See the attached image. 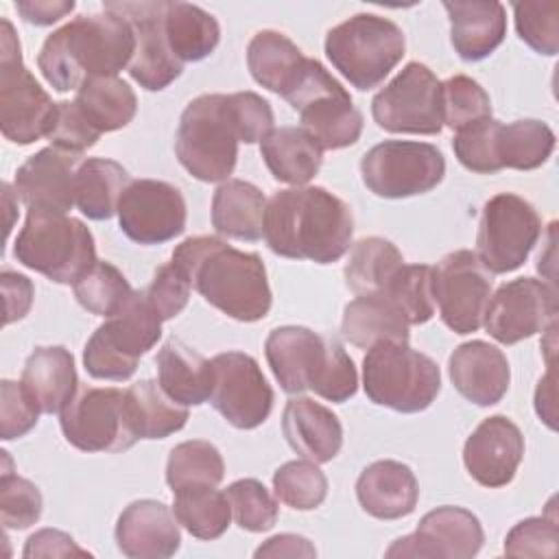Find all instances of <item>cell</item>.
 Segmentation results:
<instances>
[{
	"label": "cell",
	"mask_w": 559,
	"mask_h": 559,
	"mask_svg": "<svg viewBox=\"0 0 559 559\" xmlns=\"http://www.w3.org/2000/svg\"><path fill=\"white\" fill-rule=\"evenodd\" d=\"M352 236V207L321 186L286 188L266 201L264 240L282 258L332 264L349 251Z\"/></svg>",
	"instance_id": "6da1fadb"
},
{
	"label": "cell",
	"mask_w": 559,
	"mask_h": 559,
	"mask_svg": "<svg viewBox=\"0 0 559 559\" xmlns=\"http://www.w3.org/2000/svg\"><path fill=\"white\" fill-rule=\"evenodd\" d=\"M170 262L223 314L245 323L269 314L273 299L258 253L240 251L218 236H192L175 247Z\"/></svg>",
	"instance_id": "7a4b0ae2"
},
{
	"label": "cell",
	"mask_w": 559,
	"mask_h": 559,
	"mask_svg": "<svg viewBox=\"0 0 559 559\" xmlns=\"http://www.w3.org/2000/svg\"><path fill=\"white\" fill-rule=\"evenodd\" d=\"M135 52V31L127 17L111 11L76 15L50 33L37 55V66L55 92L79 90L92 76H116L129 68Z\"/></svg>",
	"instance_id": "3957f363"
},
{
	"label": "cell",
	"mask_w": 559,
	"mask_h": 559,
	"mask_svg": "<svg viewBox=\"0 0 559 559\" xmlns=\"http://www.w3.org/2000/svg\"><path fill=\"white\" fill-rule=\"evenodd\" d=\"M264 354L275 380L290 395L314 391L328 402L343 404L358 391L354 360L334 336L304 325H282L266 336Z\"/></svg>",
	"instance_id": "277c9868"
},
{
	"label": "cell",
	"mask_w": 559,
	"mask_h": 559,
	"mask_svg": "<svg viewBox=\"0 0 559 559\" xmlns=\"http://www.w3.org/2000/svg\"><path fill=\"white\" fill-rule=\"evenodd\" d=\"M13 255L50 282L74 284L96 262V245L83 221L66 212L28 207Z\"/></svg>",
	"instance_id": "5b68a950"
},
{
	"label": "cell",
	"mask_w": 559,
	"mask_h": 559,
	"mask_svg": "<svg viewBox=\"0 0 559 559\" xmlns=\"http://www.w3.org/2000/svg\"><path fill=\"white\" fill-rule=\"evenodd\" d=\"M367 397L397 413L426 411L441 391L437 362L404 341H378L362 358Z\"/></svg>",
	"instance_id": "8992f818"
},
{
	"label": "cell",
	"mask_w": 559,
	"mask_h": 559,
	"mask_svg": "<svg viewBox=\"0 0 559 559\" xmlns=\"http://www.w3.org/2000/svg\"><path fill=\"white\" fill-rule=\"evenodd\" d=\"M238 131L227 94H201L179 118L175 153L179 164L199 181H227L238 159Z\"/></svg>",
	"instance_id": "52a82bcc"
},
{
	"label": "cell",
	"mask_w": 559,
	"mask_h": 559,
	"mask_svg": "<svg viewBox=\"0 0 559 559\" xmlns=\"http://www.w3.org/2000/svg\"><path fill=\"white\" fill-rule=\"evenodd\" d=\"M404 50L402 28L376 13H356L325 35L330 63L360 92L378 87L402 61Z\"/></svg>",
	"instance_id": "ba28073f"
},
{
	"label": "cell",
	"mask_w": 559,
	"mask_h": 559,
	"mask_svg": "<svg viewBox=\"0 0 559 559\" xmlns=\"http://www.w3.org/2000/svg\"><path fill=\"white\" fill-rule=\"evenodd\" d=\"M159 336V314L148 304L144 290H133L87 338L83 349L85 371L96 380H129L135 373L140 356L153 349Z\"/></svg>",
	"instance_id": "9c48e42d"
},
{
	"label": "cell",
	"mask_w": 559,
	"mask_h": 559,
	"mask_svg": "<svg viewBox=\"0 0 559 559\" xmlns=\"http://www.w3.org/2000/svg\"><path fill=\"white\" fill-rule=\"evenodd\" d=\"M284 98L299 114L306 129L325 151H338L358 142L362 114L349 92L317 59L306 57Z\"/></svg>",
	"instance_id": "30bf717a"
},
{
	"label": "cell",
	"mask_w": 559,
	"mask_h": 559,
	"mask_svg": "<svg viewBox=\"0 0 559 559\" xmlns=\"http://www.w3.org/2000/svg\"><path fill=\"white\" fill-rule=\"evenodd\" d=\"M0 31V129L13 144H33L48 138L57 103L37 83L22 61L20 39L7 17Z\"/></svg>",
	"instance_id": "8fae6325"
},
{
	"label": "cell",
	"mask_w": 559,
	"mask_h": 559,
	"mask_svg": "<svg viewBox=\"0 0 559 559\" xmlns=\"http://www.w3.org/2000/svg\"><path fill=\"white\" fill-rule=\"evenodd\" d=\"M362 183L382 199H408L437 188L445 175L443 153L428 142L386 140L360 159Z\"/></svg>",
	"instance_id": "7c38bea8"
},
{
	"label": "cell",
	"mask_w": 559,
	"mask_h": 559,
	"mask_svg": "<svg viewBox=\"0 0 559 559\" xmlns=\"http://www.w3.org/2000/svg\"><path fill=\"white\" fill-rule=\"evenodd\" d=\"M539 236L537 210L513 192H500L483 205L474 253L489 273H511L526 262Z\"/></svg>",
	"instance_id": "4fadbf2b"
},
{
	"label": "cell",
	"mask_w": 559,
	"mask_h": 559,
	"mask_svg": "<svg viewBox=\"0 0 559 559\" xmlns=\"http://www.w3.org/2000/svg\"><path fill=\"white\" fill-rule=\"evenodd\" d=\"M376 124L389 133L437 135L443 129L441 81L419 63H406L371 100Z\"/></svg>",
	"instance_id": "5bb4252c"
},
{
	"label": "cell",
	"mask_w": 559,
	"mask_h": 559,
	"mask_svg": "<svg viewBox=\"0 0 559 559\" xmlns=\"http://www.w3.org/2000/svg\"><path fill=\"white\" fill-rule=\"evenodd\" d=\"M66 441L83 452H124L138 437L129 426L124 391L81 386L59 413Z\"/></svg>",
	"instance_id": "9a60e30c"
},
{
	"label": "cell",
	"mask_w": 559,
	"mask_h": 559,
	"mask_svg": "<svg viewBox=\"0 0 559 559\" xmlns=\"http://www.w3.org/2000/svg\"><path fill=\"white\" fill-rule=\"evenodd\" d=\"M491 275L469 249H456L432 266L435 306L454 334H472L483 325L491 297Z\"/></svg>",
	"instance_id": "2e32d148"
},
{
	"label": "cell",
	"mask_w": 559,
	"mask_h": 559,
	"mask_svg": "<svg viewBox=\"0 0 559 559\" xmlns=\"http://www.w3.org/2000/svg\"><path fill=\"white\" fill-rule=\"evenodd\" d=\"M210 404L240 430L262 426L273 408V389L258 360L245 352H223L212 360Z\"/></svg>",
	"instance_id": "e0dca14e"
},
{
	"label": "cell",
	"mask_w": 559,
	"mask_h": 559,
	"mask_svg": "<svg viewBox=\"0 0 559 559\" xmlns=\"http://www.w3.org/2000/svg\"><path fill=\"white\" fill-rule=\"evenodd\" d=\"M557 293L535 277L504 282L487 301L483 325L491 338L504 345L520 343L555 323Z\"/></svg>",
	"instance_id": "ac0fdd59"
},
{
	"label": "cell",
	"mask_w": 559,
	"mask_h": 559,
	"mask_svg": "<svg viewBox=\"0 0 559 559\" xmlns=\"http://www.w3.org/2000/svg\"><path fill=\"white\" fill-rule=\"evenodd\" d=\"M122 234L138 245H162L183 234L186 199L168 181L131 179L118 203Z\"/></svg>",
	"instance_id": "d6986e66"
},
{
	"label": "cell",
	"mask_w": 559,
	"mask_h": 559,
	"mask_svg": "<svg viewBox=\"0 0 559 559\" xmlns=\"http://www.w3.org/2000/svg\"><path fill=\"white\" fill-rule=\"evenodd\" d=\"M164 0L153 2H105V11L127 17L135 31V52L129 63V74L140 87L159 92L168 87L183 70V63L168 46L164 31Z\"/></svg>",
	"instance_id": "ffe728a7"
},
{
	"label": "cell",
	"mask_w": 559,
	"mask_h": 559,
	"mask_svg": "<svg viewBox=\"0 0 559 559\" xmlns=\"http://www.w3.org/2000/svg\"><path fill=\"white\" fill-rule=\"evenodd\" d=\"M485 542L480 520L463 507H437L428 511L413 535L400 537L386 557H445L469 559Z\"/></svg>",
	"instance_id": "44dd1931"
},
{
	"label": "cell",
	"mask_w": 559,
	"mask_h": 559,
	"mask_svg": "<svg viewBox=\"0 0 559 559\" xmlns=\"http://www.w3.org/2000/svg\"><path fill=\"white\" fill-rule=\"evenodd\" d=\"M524 456V437L507 415L483 419L463 445L467 474L483 487L496 489L513 480Z\"/></svg>",
	"instance_id": "7402d4cb"
},
{
	"label": "cell",
	"mask_w": 559,
	"mask_h": 559,
	"mask_svg": "<svg viewBox=\"0 0 559 559\" xmlns=\"http://www.w3.org/2000/svg\"><path fill=\"white\" fill-rule=\"evenodd\" d=\"M81 155L46 146L15 173V194L28 207L68 212L74 205V177Z\"/></svg>",
	"instance_id": "603a6c76"
},
{
	"label": "cell",
	"mask_w": 559,
	"mask_h": 559,
	"mask_svg": "<svg viewBox=\"0 0 559 559\" xmlns=\"http://www.w3.org/2000/svg\"><path fill=\"white\" fill-rule=\"evenodd\" d=\"M118 550L131 559H166L181 546L179 520L170 507L159 500H135L118 515Z\"/></svg>",
	"instance_id": "cb8c5ba5"
},
{
	"label": "cell",
	"mask_w": 559,
	"mask_h": 559,
	"mask_svg": "<svg viewBox=\"0 0 559 559\" xmlns=\"http://www.w3.org/2000/svg\"><path fill=\"white\" fill-rule=\"evenodd\" d=\"M454 389L476 406H493L509 391L511 369L502 349L487 341L459 345L448 360Z\"/></svg>",
	"instance_id": "d4e9b609"
},
{
	"label": "cell",
	"mask_w": 559,
	"mask_h": 559,
	"mask_svg": "<svg viewBox=\"0 0 559 559\" xmlns=\"http://www.w3.org/2000/svg\"><path fill=\"white\" fill-rule=\"evenodd\" d=\"M356 498L365 513L378 520H400L415 511L419 485L413 469L400 461H376L356 480Z\"/></svg>",
	"instance_id": "484cf974"
},
{
	"label": "cell",
	"mask_w": 559,
	"mask_h": 559,
	"mask_svg": "<svg viewBox=\"0 0 559 559\" xmlns=\"http://www.w3.org/2000/svg\"><path fill=\"white\" fill-rule=\"evenodd\" d=\"M282 432L288 445L312 463L332 461L343 445V426L323 404L297 395L282 413Z\"/></svg>",
	"instance_id": "4316f807"
},
{
	"label": "cell",
	"mask_w": 559,
	"mask_h": 559,
	"mask_svg": "<svg viewBox=\"0 0 559 559\" xmlns=\"http://www.w3.org/2000/svg\"><path fill=\"white\" fill-rule=\"evenodd\" d=\"M450 17V41L463 61L489 57L507 35V11L496 0L443 2Z\"/></svg>",
	"instance_id": "83f0119b"
},
{
	"label": "cell",
	"mask_w": 559,
	"mask_h": 559,
	"mask_svg": "<svg viewBox=\"0 0 559 559\" xmlns=\"http://www.w3.org/2000/svg\"><path fill=\"white\" fill-rule=\"evenodd\" d=\"M20 382L41 413H61L79 391L74 356L63 345L35 347L24 362Z\"/></svg>",
	"instance_id": "f1b7e54d"
},
{
	"label": "cell",
	"mask_w": 559,
	"mask_h": 559,
	"mask_svg": "<svg viewBox=\"0 0 559 559\" xmlns=\"http://www.w3.org/2000/svg\"><path fill=\"white\" fill-rule=\"evenodd\" d=\"M157 382L181 406H199L210 400L212 365L179 338H168L157 352Z\"/></svg>",
	"instance_id": "f546056e"
},
{
	"label": "cell",
	"mask_w": 559,
	"mask_h": 559,
	"mask_svg": "<svg viewBox=\"0 0 559 559\" xmlns=\"http://www.w3.org/2000/svg\"><path fill=\"white\" fill-rule=\"evenodd\" d=\"M408 328L406 317L384 290L356 295V299L345 306L341 319L343 338L362 349H369L378 341L408 343Z\"/></svg>",
	"instance_id": "4dcf8cb0"
},
{
	"label": "cell",
	"mask_w": 559,
	"mask_h": 559,
	"mask_svg": "<svg viewBox=\"0 0 559 559\" xmlns=\"http://www.w3.org/2000/svg\"><path fill=\"white\" fill-rule=\"evenodd\" d=\"M271 175L290 186H306L323 164V148L301 127H277L260 142Z\"/></svg>",
	"instance_id": "1f68e13d"
},
{
	"label": "cell",
	"mask_w": 559,
	"mask_h": 559,
	"mask_svg": "<svg viewBox=\"0 0 559 559\" xmlns=\"http://www.w3.org/2000/svg\"><path fill=\"white\" fill-rule=\"evenodd\" d=\"M266 199L242 179L223 181L212 197V227L227 238L255 242L264 236Z\"/></svg>",
	"instance_id": "d6a6232c"
},
{
	"label": "cell",
	"mask_w": 559,
	"mask_h": 559,
	"mask_svg": "<svg viewBox=\"0 0 559 559\" xmlns=\"http://www.w3.org/2000/svg\"><path fill=\"white\" fill-rule=\"evenodd\" d=\"M124 408L138 439H166L188 421V408L166 395L155 380H140L124 391Z\"/></svg>",
	"instance_id": "836d02e7"
},
{
	"label": "cell",
	"mask_w": 559,
	"mask_h": 559,
	"mask_svg": "<svg viewBox=\"0 0 559 559\" xmlns=\"http://www.w3.org/2000/svg\"><path fill=\"white\" fill-rule=\"evenodd\" d=\"M131 177L114 159L90 157L81 162L74 177V205L92 221H107L118 212V203Z\"/></svg>",
	"instance_id": "e575fe53"
},
{
	"label": "cell",
	"mask_w": 559,
	"mask_h": 559,
	"mask_svg": "<svg viewBox=\"0 0 559 559\" xmlns=\"http://www.w3.org/2000/svg\"><path fill=\"white\" fill-rule=\"evenodd\" d=\"M304 52L280 31H258L247 46V68L255 83L284 96L295 81Z\"/></svg>",
	"instance_id": "d590c367"
},
{
	"label": "cell",
	"mask_w": 559,
	"mask_h": 559,
	"mask_svg": "<svg viewBox=\"0 0 559 559\" xmlns=\"http://www.w3.org/2000/svg\"><path fill=\"white\" fill-rule=\"evenodd\" d=\"M164 31L170 50L181 63L210 57L221 41V26L216 17L190 2L166 4Z\"/></svg>",
	"instance_id": "8d00e7d4"
},
{
	"label": "cell",
	"mask_w": 559,
	"mask_h": 559,
	"mask_svg": "<svg viewBox=\"0 0 559 559\" xmlns=\"http://www.w3.org/2000/svg\"><path fill=\"white\" fill-rule=\"evenodd\" d=\"M74 103L100 133L127 127L138 111L135 92L118 76H92L83 81Z\"/></svg>",
	"instance_id": "74e56055"
},
{
	"label": "cell",
	"mask_w": 559,
	"mask_h": 559,
	"mask_svg": "<svg viewBox=\"0 0 559 559\" xmlns=\"http://www.w3.org/2000/svg\"><path fill=\"white\" fill-rule=\"evenodd\" d=\"M402 264L404 255L391 240L380 236L360 238L349 249V258L343 269L345 284L356 295L380 293L389 286Z\"/></svg>",
	"instance_id": "f35d334b"
},
{
	"label": "cell",
	"mask_w": 559,
	"mask_h": 559,
	"mask_svg": "<svg viewBox=\"0 0 559 559\" xmlns=\"http://www.w3.org/2000/svg\"><path fill=\"white\" fill-rule=\"evenodd\" d=\"M173 511L179 524L197 539H218L231 520V507L225 491L210 485L183 487L173 491Z\"/></svg>",
	"instance_id": "ab89813d"
},
{
	"label": "cell",
	"mask_w": 559,
	"mask_h": 559,
	"mask_svg": "<svg viewBox=\"0 0 559 559\" xmlns=\"http://www.w3.org/2000/svg\"><path fill=\"white\" fill-rule=\"evenodd\" d=\"M555 148L552 129L535 118L500 124L498 162L502 168L535 170L548 162Z\"/></svg>",
	"instance_id": "60d3db41"
},
{
	"label": "cell",
	"mask_w": 559,
	"mask_h": 559,
	"mask_svg": "<svg viewBox=\"0 0 559 559\" xmlns=\"http://www.w3.org/2000/svg\"><path fill=\"white\" fill-rule=\"evenodd\" d=\"M225 476V463L218 448L203 439L175 445L166 461V483L173 491L183 487H216Z\"/></svg>",
	"instance_id": "b9f144b4"
},
{
	"label": "cell",
	"mask_w": 559,
	"mask_h": 559,
	"mask_svg": "<svg viewBox=\"0 0 559 559\" xmlns=\"http://www.w3.org/2000/svg\"><path fill=\"white\" fill-rule=\"evenodd\" d=\"M76 301L92 314L111 317L133 293L118 266L96 260L74 284Z\"/></svg>",
	"instance_id": "7bdbcfd3"
},
{
	"label": "cell",
	"mask_w": 559,
	"mask_h": 559,
	"mask_svg": "<svg viewBox=\"0 0 559 559\" xmlns=\"http://www.w3.org/2000/svg\"><path fill=\"white\" fill-rule=\"evenodd\" d=\"M273 491L286 507L312 511L328 496V478L312 461H288L275 469Z\"/></svg>",
	"instance_id": "ee69618b"
},
{
	"label": "cell",
	"mask_w": 559,
	"mask_h": 559,
	"mask_svg": "<svg viewBox=\"0 0 559 559\" xmlns=\"http://www.w3.org/2000/svg\"><path fill=\"white\" fill-rule=\"evenodd\" d=\"M384 293L397 304L408 325L426 323L435 314L432 266L428 264H402Z\"/></svg>",
	"instance_id": "f6af8a7d"
},
{
	"label": "cell",
	"mask_w": 559,
	"mask_h": 559,
	"mask_svg": "<svg viewBox=\"0 0 559 559\" xmlns=\"http://www.w3.org/2000/svg\"><path fill=\"white\" fill-rule=\"evenodd\" d=\"M500 124H502L500 120L489 116V118L469 122L454 133V140H452L454 155L467 170L478 175H491L502 170L498 162Z\"/></svg>",
	"instance_id": "bcb514c9"
},
{
	"label": "cell",
	"mask_w": 559,
	"mask_h": 559,
	"mask_svg": "<svg viewBox=\"0 0 559 559\" xmlns=\"http://www.w3.org/2000/svg\"><path fill=\"white\" fill-rule=\"evenodd\" d=\"M231 515L242 531L264 533L277 522V502L255 478H240L225 489Z\"/></svg>",
	"instance_id": "7dc6e473"
},
{
	"label": "cell",
	"mask_w": 559,
	"mask_h": 559,
	"mask_svg": "<svg viewBox=\"0 0 559 559\" xmlns=\"http://www.w3.org/2000/svg\"><path fill=\"white\" fill-rule=\"evenodd\" d=\"M443 124L459 131L461 127L491 116L489 94L478 81L465 74H454L441 83Z\"/></svg>",
	"instance_id": "c3c4849f"
},
{
	"label": "cell",
	"mask_w": 559,
	"mask_h": 559,
	"mask_svg": "<svg viewBox=\"0 0 559 559\" xmlns=\"http://www.w3.org/2000/svg\"><path fill=\"white\" fill-rule=\"evenodd\" d=\"M515 31L520 39L539 55L552 57L559 50V4L513 2Z\"/></svg>",
	"instance_id": "681fc988"
},
{
	"label": "cell",
	"mask_w": 559,
	"mask_h": 559,
	"mask_svg": "<svg viewBox=\"0 0 559 559\" xmlns=\"http://www.w3.org/2000/svg\"><path fill=\"white\" fill-rule=\"evenodd\" d=\"M41 491L31 480L2 469L0 474V520L4 528L24 531L41 518Z\"/></svg>",
	"instance_id": "f907efd6"
},
{
	"label": "cell",
	"mask_w": 559,
	"mask_h": 559,
	"mask_svg": "<svg viewBox=\"0 0 559 559\" xmlns=\"http://www.w3.org/2000/svg\"><path fill=\"white\" fill-rule=\"evenodd\" d=\"M559 528L555 515L526 518L518 522L504 539V555L509 557H555Z\"/></svg>",
	"instance_id": "816d5d0a"
},
{
	"label": "cell",
	"mask_w": 559,
	"mask_h": 559,
	"mask_svg": "<svg viewBox=\"0 0 559 559\" xmlns=\"http://www.w3.org/2000/svg\"><path fill=\"white\" fill-rule=\"evenodd\" d=\"M98 138H100V131L87 120V116L81 111V107L74 100L57 103V116L48 133L50 146L83 155L87 148H92L98 142Z\"/></svg>",
	"instance_id": "f5cc1de1"
},
{
	"label": "cell",
	"mask_w": 559,
	"mask_h": 559,
	"mask_svg": "<svg viewBox=\"0 0 559 559\" xmlns=\"http://www.w3.org/2000/svg\"><path fill=\"white\" fill-rule=\"evenodd\" d=\"M39 406L26 393L22 382H0V439L11 441L24 437L37 426Z\"/></svg>",
	"instance_id": "db71d44e"
},
{
	"label": "cell",
	"mask_w": 559,
	"mask_h": 559,
	"mask_svg": "<svg viewBox=\"0 0 559 559\" xmlns=\"http://www.w3.org/2000/svg\"><path fill=\"white\" fill-rule=\"evenodd\" d=\"M190 288V280L173 262H166L155 269L151 284L144 288V295L159 319L168 321L188 306Z\"/></svg>",
	"instance_id": "11a10c76"
},
{
	"label": "cell",
	"mask_w": 559,
	"mask_h": 559,
	"mask_svg": "<svg viewBox=\"0 0 559 559\" xmlns=\"http://www.w3.org/2000/svg\"><path fill=\"white\" fill-rule=\"evenodd\" d=\"M229 111L238 131L240 142L253 144L262 142L273 131V109L255 92H236L227 94Z\"/></svg>",
	"instance_id": "9f6ffc18"
},
{
	"label": "cell",
	"mask_w": 559,
	"mask_h": 559,
	"mask_svg": "<svg viewBox=\"0 0 559 559\" xmlns=\"http://www.w3.org/2000/svg\"><path fill=\"white\" fill-rule=\"evenodd\" d=\"M22 555L26 559L33 557H92L85 548H81L68 533L57 531V528H41L33 533L26 544Z\"/></svg>",
	"instance_id": "6f0895ef"
},
{
	"label": "cell",
	"mask_w": 559,
	"mask_h": 559,
	"mask_svg": "<svg viewBox=\"0 0 559 559\" xmlns=\"http://www.w3.org/2000/svg\"><path fill=\"white\" fill-rule=\"evenodd\" d=\"M0 284L4 295V325H9L26 317L35 297V288L26 275L15 271H2Z\"/></svg>",
	"instance_id": "680465c9"
},
{
	"label": "cell",
	"mask_w": 559,
	"mask_h": 559,
	"mask_svg": "<svg viewBox=\"0 0 559 559\" xmlns=\"http://www.w3.org/2000/svg\"><path fill=\"white\" fill-rule=\"evenodd\" d=\"M24 22L35 26H50L74 11L72 0H20L15 2Z\"/></svg>",
	"instance_id": "91938a15"
},
{
	"label": "cell",
	"mask_w": 559,
	"mask_h": 559,
	"mask_svg": "<svg viewBox=\"0 0 559 559\" xmlns=\"http://www.w3.org/2000/svg\"><path fill=\"white\" fill-rule=\"evenodd\" d=\"M314 555L317 550L306 537L290 535V533L275 535L255 550V557H314Z\"/></svg>",
	"instance_id": "94428289"
}]
</instances>
